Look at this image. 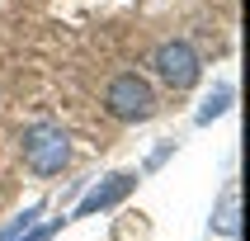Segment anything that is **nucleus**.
Segmentation results:
<instances>
[{
    "instance_id": "obj_1",
    "label": "nucleus",
    "mask_w": 250,
    "mask_h": 241,
    "mask_svg": "<svg viewBox=\"0 0 250 241\" xmlns=\"http://www.w3.org/2000/svg\"><path fill=\"white\" fill-rule=\"evenodd\" d=\"M104 109H109V118H118V123H146L156 113V90L142 81L137 71H123V76H113L109 90H104Z\"/></svg>"
},
{
    "instance_id": "obj_2",
    "label": "nucleus",
    "mask_w": 250,
    "mask_h": 241,
    "mask_svg": "<svg viewBox=\"0 0 250 241\" xmlns=\"http://www.w3.org/2000/svg\"><path fill=\"white\" fill-rule=\"evenodd\" d=\"M19 147H24V161H28L33 175H57V170L71 161V137L57 123H33V128H24Z\"/></svg>"
},
{
    "instance_id": "obj_3",
    "label": "nucleus",
    "mask_w": 250,
    "mask_h": 241,
    "mask_svg": "<svg viewBox=\"0 0 250 241\" xmlns=\"http://www.w3.org/2000/svg\"><path fill=\"white\" fill-rule=\"evenodd\" d=\"M151 66L170 90H194L198 76H203V62H198V52L189 43H161L156 57H151Z\"/></svg>"
},
{
    "instance_id": "obj_4",
    "label": "nucleus",
    "mask_w": 250,
    "mask_h": 241,
    "mask_svg": "<svg viewBox=\"0 0 250 241\" xmlns=\"http://www.w3.org/2000/svg\"><path fill=\"white\" fill-rule=\"evenodd\" d=\"M127 189H132V175H113L109 184H99V189H90V194L81 198L76 218H90V213H99V208H113L118 198H127Z\"/></svg>"
},
{
    "instance_id": "obj_5",
    "label": "nucleus",
    "mask_w": 250,
    "mask_h": 241,
    "mask_svg": "<svg viewBox=\"0 0 250 241\" xmlns=\"http://www.w3.org/2000/svg\"><path fill=\"white\" fill-rule=\"evenodd\" d=\"M217 227H222V232H236V189L227 194V203H222V218H217Z\"/></svg>"
}]
</instances>
